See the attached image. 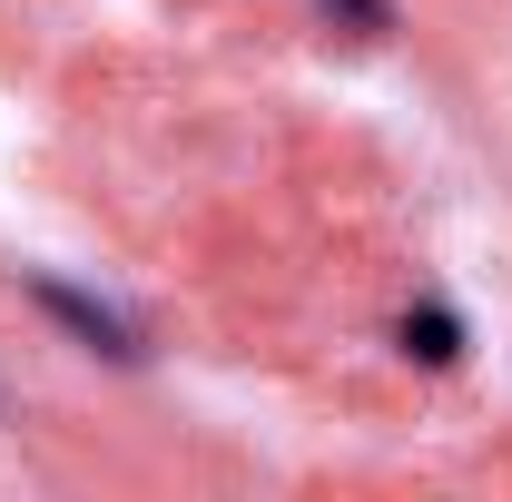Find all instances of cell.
Here are the masks:
<instances>
[{"instance_id":"2","label":"cell","mask_w":512,"mask_h":502,"mask_svg":"<svg viewBox=\"0 0 512 502\" xmlns=\"http://www.w3.org/2000/svg\"><path fill=\"white\" fill-rule=\"evenodd\" d=\"M404 345H414L424 365H453V355H463V325H453L444 306H414L404 315Z\"/></svg>"},{"instance_id":"3","label":"cell","mask_w":512,"mask_h":502,"mask_svg":"<svg viewBox=\"0 0 512 502\" xmlns=\"http://www.w3.org/2000/svg\"><path fill=\"white\" fill-rule=\"evenodd\" d=\"M316 10H335V20H345V30H365V40L394 30V0H316Z\"/></svg>"},{"instance_id":"1","label":"cell","mask_w":512,"mask_h":502,"mask_svg":"<svg viewBox=\"0 0 512 502\" xmlns=\"http://www.w3.org/2000/svg\"><path fill=\"white\" fill-rule=\"evenodd\" d=\"M30 296L60 315V325L79 335V345H89V355H109V365H138V335H128V325H119L109 306H99V296H79V286H60V276H40Z\"/></svg>"}]
</instances>
